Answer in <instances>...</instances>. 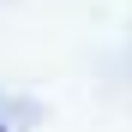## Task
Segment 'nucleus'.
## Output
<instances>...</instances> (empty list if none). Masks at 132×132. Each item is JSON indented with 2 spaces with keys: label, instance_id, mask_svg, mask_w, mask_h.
<instances>
[{
  "label": "nucleus",
  "instance_id": "obj_1",
  "mask_svg": "<svg viewBox=\"0 0 132 132\" xmlns=\"http://www.w3.org/2000/svg\"><path fill=\"white\" fill-rule=\"evenodd\" d=\"M0 132H12V126H6V120H0Z\"/></svg>",
  "mask_w": 132,
  "mask_h": 132
}]
</instances>
